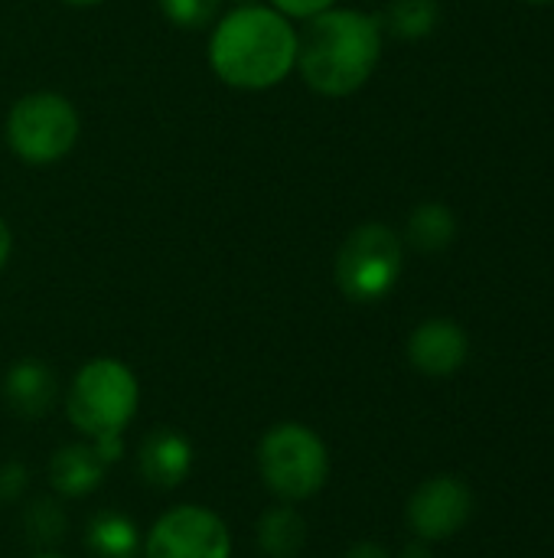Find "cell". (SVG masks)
Segmentation results:
<instances>
[{"instance_id":"9","label":"cell","mask_w":554,"mask_h":558,"mask_svg":"<svg viewBox=\"0 0 554 558\" xmlns=\"http://www.w3.org/2000/svg\"><path fill=\"white\" fill-rule=\"evenodd\" d=\"M467 353H470V340H467L464 327L447 317H431V320L418 324L408 340L411 366L434 379L457 373L467 363Z\"/></svg>"},{"instance_id":"15","label":"cell","mask_w":554,"mask_h":558,"mask_svg":"<svg viewBox=\"0 0 554 558\" xmlns=\"http://www.w3.org/2000/svg\"><path fill=\"white\" fill-rule=\"evenodd\" d=\"M457 235V216L447 203H418L408 216V226H405V239L411 248L424 252V255H434V252H444Z\"/></svg>"},{"instance_id":"13","label":"cell","mask_w":554,"mask_h":558,"mask_svg":"<svg viewBox=\"0 0 554 558\" xmlns=\"http://www.w3.org/2000/svg\"><path fill=\"white\" fill-rule=\"evenodd\" d=\"M255 536L261 556L297 558L307 546V520L294 510V504H281L258 517Z\"/></svg>"},{"instance_id":"21","label":"cell","mask_w":554,"mask_h":558,"mask_svg":"<svg viewBox=\"0 0 554 558\" xmlns=\"http://www.w3.org/2000/svg\"><path fill=\"white\" fill-rule=\"evenodd\" d=\"M343 558H392L382 546H376V543H359V546H353L349 553Z\"/></svg>"},{"instance_id":"24","label":"cell","mask_w":554,"mask_h":558,"mask_svg":"<svg viewBox=\"0 0 554 558\" xmlns=\"http://www.w3.org/2000/svg\"><path fill=\"white\" fill-rule=\"evenodd\" d=\"M62 3H69V7H98L101 0H62Z\"/></svg>"},{"instance_id":"12","label":"cell","mask_w":554,"mask_h":558,"mask_svg":"<svg viewBox=\"0 0 554 558\" xmlns=\"http://www.w3.org/2000/svg\"><path fill=\"white\" fill-rule=\"evenodd\" d=\"M59 396L56 373L42 360H20L3 376V399L20 418H42Z\"/></svg>"},{"instance_id":"5","label":"cell","mask_w":554,"mask_h":558,"mask_svg":"<svg viewBox=\"0 0 554 558\" xmlns=\"http://www.w3.org/2000/svg\"><path fill=\"white\" fill-rule=\"evenodd\" d=\"M402 268H405L402 235L385 222H362L343 239L336 252L333 278L349 301L376 304L385 294H392V288L402 278Z\"/></svg>"},{"instance_id":"16","label":"cell","mask_w":554,"mask_h":558,"mask_svg":"<svg viewBox=\"0 0 554 558\" xmlns=\"http://www.w3.org/2000/svg\"><path fill=\"white\" fill-rule=\"evenodd\" d=\"M438 20V0H392V7L385 10V26L398 39H424L434 33Z\"/></svg>"},{"instance_id":"22","label":"cell","mask_w":554,"mask_h":558,"mask_svg":"<svg viewBox=\"0 0 554 558\" xmlns=\"http://www.w3.org/2000/svg\"><path fill=\"white\" fill-rule=\"evenodd\" d=\"M10 248H13V235H10V226L0 219V271H3V265L10 258Z\"/></svg>"},{"instance_id":"1","label":"cell","mask_w":554,"mask_h":558,"mask_svg":"<svg viewBox=\"0 0 554 558\" xmlns=\"http://www.w3.org/2000/svg\"><path fill=\"white\" fill-rule=\"evenodd\" d=\"M382 59V20L349 7H330L297 33L300 78L327 98L359 92Z\"/></svg>"},{"instance_id":"10","label":"cell","mask_w":554,"mask_h":558,"mask_svg":"<svg viewBox=\"0 0 554 558\" xmlns=\"http://www.w3.org/2000/svg\"><path fill=\"white\" fill-rule=\"evenodd\" d=\"M140 477L157 490L180 487L193 471V445L176 428H153L137 451Z\"/></svg>"},{"instance_id":"18","label":"cell","mask_w":554,"mask_h":558,"mask_svg":"<svg viewBox=\"0 0 554 558\" xmlns=\"http://www.w3.org/2000/svg\"><path fill=\"white\" fill-rule=\"evenodd\" d=\"M222 0H157L160 13L180 29H202L216 20Z\"/></svg>"},{"instance_id":"20","label":"cell","mask_w":554,"mask_h":558,"mask_svg":"<svg viewBox=\"0 0 554 558\" xmlns=\"http://www.w3.org/2000/svg\"><path fill=\"white\" fill-rule=\"evenodd\" d=\"M23 484H26V468L10 461L0 468V504H10L23 494Z\"/></svg>"},{"instance_id":"6","label":"cell","mask_w":554,"mask_h":558,"mask_svg":"<svg viewBox=\"0 0 554 558\" xmlns=\"http://www.w3.org/2000/svg\"><path fill=\"white\" fill-rule=\"evenodd\" d=\"M78 134V111L59 92H29L13 101L7 114V144L29 167H46L69 157Z\"/></svg>"},{"instance_id":"19","label":"cell","mask_w":554,"mask_h":558,"mask_svg":"<svg viewBox=\"0 0 554 558\" xmlns=\"http://www.w3.org/2000/svg\"><path fill=\"white\" fill-rule=\"evenodd\" d=\"M271 7L284 16H294V20H310L330 7H336V0H271Z\"/></svg>"},{"instance_id":"23","label":"cell","mask_w":554,"mask_h":558,"mask_svg":"<svg viewBox=\"0 0 554 558\" xmlns=\"http://www.w3.org/2000/svg\"><path fill=\"white\" fill-rule=\"evenodd\" d=\"M402 558H434V556H431L428 543H421V539H418V543H411V546L402 553Z\"/></svg>"},{"instance_id":"11","label":"cell","mask_w":554,"mask_h":558,"mask_svg":"<svg viewBox=\"0 0 554 558\" xmlns=\"http://www.w3.org/2000/svg\"><path fill=\"white\" fill-rule=\"evenodd\" d=\"M111 461L101 454V448L85 438V441H72L65 448H59L49 461V484L59 497H88L98 490V484L104 481Z\"/></svg>"},{"instance_id":"17","label":"cell","mask_w":554,"mask_h":558,"mask_svg":"<svg viewBox=\"0 0 554 558\" xmlns=\"http://www.w3.org/2000/svg\"><path fill=\"white\" fill-rule=\"evenodd\" d=\"M23 526H26V533H29L33 543L52 546V543H59V539L65 536V526H69V523H65V513H62V507H59L56 500L39 497V500H33V504L26 507Z\"/></svg>"},{"instance_id":"7","label":"cell","mask_w":554,"mask_h":558,"mask_svg":"<svg viewBox=\"0 0 554 558\" xmlns=\"http://www.w3.org/2000/svg\"><path fill=\"white\" fill-rule=\"evenodd\" d=\"M144 558H232V533L225 520L199 504L167 510L144 536Z\"/></svg>"},{"instance_id":"2","label":"cell","mask_w":554,"mask_h":558,"mask_svg":"<svg viewBox=\"0 0 554 558\" xmlns=\"http://www.w3.org/2000/svg\"><path fill=\"white\" fill-rule=\"evenodd\" d=\"M209 65L232 88H274L297 65V29L274 7H235L212 29Z\"/></svg>"},{"instance_id":"4","label":"cell","mask_w":554,"mask_h":558,"mask_svg":"<svg viewBox=\"0 0 554 558\" xmlns=\"http://www.w3.org/2000/svg\"><path fill=\"white\" fill-rule=\"evenodd\" d=\"M258 474L284 504L317 497L330 477V451L323 438L300 422H281L258 441Z\"/></svg>"},{"instance_id":"26","label":"cell","mask_w":554,"mask_h":558,"mask_svg":"<svg viewBox=\"0 0 554 558\" xmlns=\"http://www.w3.org/2000/svg\"><path fill=\"white\" fill-rule=\"evenodd\" d=\"M526 3H549V0H526Z\"/></svg>"},{"instance_id":"3","label":"cell","mask_w":554,"mask_h":558,"mask_svg":"<svg viewBox=\"0 0 554 558\" xmlns=\"http://www.w3.org/2000/svg\"><path fill=\"white\" fill-rule=\"evenodd\" d=\"M140 386L127 363L98 356L88 360L65 396V415L82 438L124 435L131 418L137 415Z\"/></svg>"},{"instance_id":"14","label":"cell","mask_w":554,"mask_h":558,"mask_svg":"<svg viewBox=\"0 0 554 558\" xmlns=\"http://www.w3.org/2000/svg\"><path fill=\"white\" fill-rule=\"evenodd\" d=\"M85 543L95 558H137L144 536L137 523L118 510H101L85 526Z\"/></svg>"},{"instance_id":"8","label":"cell","mask_w":554,"mask_h":558,"mask_svg":"<svg viewBox=\"0 0 554 558\" xmlns=\"http://www.w3.org/2000/svg\"><path fill=\"white\" fill-rule=\"evenodd\" d=\"M473 513V497L460 477H431L408 500V526L421 543L451 539L467 526Z\"/></svg>"},{"instance_id":"25","label":"cell","mask_w":554,"mask_h":558,"mask_svg":"<svg viewBox=\"0 0 554 558\" xmlns=\"http://www.w3.org/2000/svg\"><path fill=\"white\" fill-rule=\"evenodd\" d=\"M33 558H65V556H59V553H49V549H42V553H36Z\"/></svg>"}]
</instances>
